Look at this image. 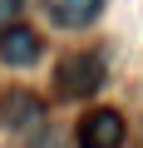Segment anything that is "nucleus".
Returning a JSON list of instances; mask_svg holds the SVG:
<instances>
[{"mask_svg": "<svg viewBox=\"0 0 143 148\" xmlns=\"http://www.w3.org/2000/svg\"><path fill=\"white\" fill-rule=\"evenodd\" d=\"M0 123L15 128V133H25V128L44 123V104H40L35 94H25V89H10L5 99H0Z\"/></svg>", "mask_w": 143, "mask_h": 148, "instance_id": "20e7f679", "label": "nucleus"}, {"mask_svg": "<svg viewBox=\"0 0 143 148\" xmlns=\"http://www.w3.org/2000/svg\"><path fill=\"white\" fill-rule=\"evenodd\" d=\"M54 84L64 99H89L104 89V59L89 54V49H74V54H64L59 69H54Z\"/></svg>", "mask_w": 143, "mask_h": 148, "instance_id": "f257e3e1", "label": "nucleus"}, {"mask_svg": "<svg viewBox=\"0 0 143 148\" xmlns=\"http://www.w3.org/2000/svg\"><path fill=\"white\" fill-rule=\"evenodd\" d=\"M30 148H64V133H59V128L49 123V128H40V133L30 138Z\"/></svg>", "mask_w": 143, "mask_h": 148, "instance_id": "423d86ee", "label": "nucleus"}, {"mask_svg": "<svg viewBox=\"0 0 143 148\" xmlns=\"http://www.w3.org/2000/svg\"><path fill=\"white\" fill-rule=\"evenodd\" d=\"M49 20L54 25H64V30H84L89 20H99V10H104V0H49Z\"/></svg>", "mask_w": 143, "mask_h": 148, "instance_id": "39448f33", "label": "nucleus"}, {"mask_svg": "<svg viewBox=\"0 0 143 148\" xmlns=\"http://www.w3.org/2000/svg\"><path fill=\"white\" fill-rule=\"evenodd\" d=\"M0 59H5L10 69H30V64H40V35L25 30V25L15 20L10 30H0Z\"/></svg>", "mask_w": 143, "mask_h": 148, "instance_id": "7ed1b4c3", "label": "nucleus"}, {"mask_svg": "<svg viewBox=\"0 0 143 148\" xmlns=\"http://www.w3.org/2000/svg\"><path fill=\"white\" fill-rule=\"evenodd\" d=\"M20 10H25V0H0V30H10L20 20Z\"/></svg>", "mask_w": 143, "mask_h": 148, "instance_id": "0eeeda50", "label": "nucleus"}, {"mask_svg": "<svg viewBox=\"0 0 143 148\" xmlns=\"http://www.w3.org/2000/svg\"><path fill=\"white\" fill-rule=\"evenodd\" d=\"M123 143V114L118 109H94L79 119V148H118Z\"/></svg>", "mask_w": 143, "mask_h": 148, "instance_id": "f03ea898", "label": "nucleus"}]
</instances>
